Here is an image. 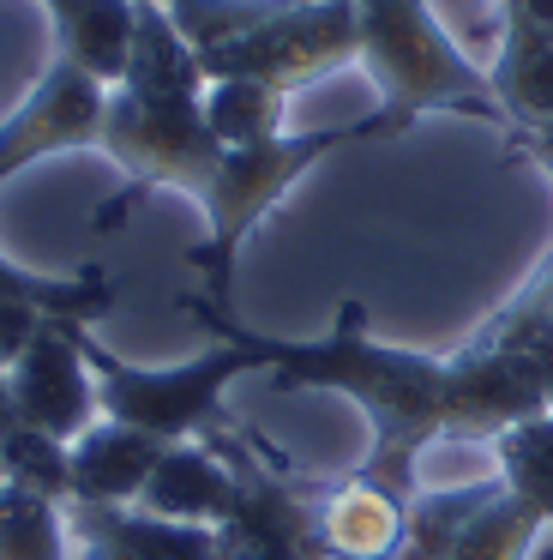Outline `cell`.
Listing matches in <instances>:
<instances>
[{
    "label": "cell",
    "instance_id": "cell-1",
    "mask_svg": "<svg viewBox=\"0 0 553 560\" xmlns=\"http://www.w3.org/2000/svg\"><path fill=\"white\" fill-rule=\"evenodd\" d=\"M180 314H192L216 343L247 350V362L264 368V380L276 392H331V398L355 404L373 428L367 464L355 476L397 500H409L421 488V458L433 446H457V440L493 446L505 428L548 410L517 355L493 350L481 338H463L451 355L385 343L373 338L367 307L355 295L337 302L331 331H319V338L259 331L235 307L204 302L199 290L180 295Z\"/></svg>",
    "mask_w": 553,
    "mask_h": 560
},
{
    "label": "cell",
    "instance_id": "cell-2",
    "mask_svg": "<svg viewBox=\"0 0 553 560\" xmlns=\"http://www.w3.org/2000/svg\"><path fill=\"white\" fill-rule=\"evenodd\" d=\"M361 31V73L379 91V115L397 139L427 115H469L505 133V109L487 85V67L463 55L433 0H349Z\"/></svg>",
    "mask_w": 553,
    "mask_h": 560
},
{
    "label": "cell",
    "instance_id": "cell-3",
    "mask_svg": "<svg viewBox=\"0 0 553 560\" xmlns=\"http://www.w3.org/2000/svg\"><path fill=\"white\" fill-rule=\"evenodd\" d=\"M373 139H397L379 109L361 115V121H343V127H301V133H283V139H271V145L223 151V163H216L211 187H204V199H199L204 235L187 247V266L204 278V290H199L204 302L235 307V266H240V247L252 242V230L283 206L301 175L331 163L337 151L373 145Z\"/></svg>",
    "mask_w": 553,
    "mask_h": 560
},
{
    "label": "cell",
    "instance_id": "cell-4",
    "mask_svg": "<svg viewBox=\"0 0 553 560\" xmlns=\"http://www.w3.org/2000/svg\"><path fill=\"white\" fill-rule=\"evenodd\" d=\"M96 151L120 170V187L91 211L96 230H120L151 194H187L199 206L223 163V145L204 127V97H139L120 85L108 91Z\"/></svg>",
    "mask_w": 553,
    "mask_h": 560
},
{
    "label": "cell",
    "instance_id": "cell-5",
    "mask_svg": "<svg viewBox=\"0 0 553 560\" xmlns=\"http://www.w3.org/2000/svg\"><path fill=\"white\" fill-rule=\"evenodd\" d=\"M72 338H79L84 362L96 374V398H103L108 422L144 428L168 446L216 434L223 428V392L240 374H252L247 350H235V343H211L204 355H187V362H168V368H139L108 350L91 326H72Z\"/></svg>",
    "mask_w": 553,
    "mask_h": 560
},
{
    "label": "cell",
    "instance_id": "cell-6",
    "mask_svg": "<svg viewBox=\"0 0 553 560\" xmlns=\"http://www.w3.org/2000/svg\"><path fill=\"white\" fill-rule=\"evenodd\" d=\"M204 79H264L276 91H307L361 61V31L349 0H289L271 19L199 49Z\"/></svg>",
    "mask_w": 553,
    "mask_h": 560
},
{
    "label": "cell",
    "instance_id": "cell-7",
    "mask_svg": "<svg viewBox=\"0 0 553 560\" xmlns=\"http://www.w3.org/2000/svg\"><path fill=\"white\" fill-rule=\"evenodd\" d=\"M228 458L240 470V506L228 524H216V555L223 560H343L325 542L319 524V482L276 458L259 434H228Z\"/></svg>",
    "mask_w": 553,
    "mask_h": 560
},
{
    "label": "cell",
    "instance_id": "cell-8",
    "mask_svg": "<svg viewBox=\"0 0 553 560\" xmlns=\"http://www.w3.org/2000/svg\"><path fill=\"white\" fill-rule=\"evenodd\" d=\"M103 109H108V91L55 55L43 67V79L31 85V97L0 121V187L12 175H24L31 163L60 158V151H96Z\"/></svg>",
    "mask_w": 553,
    "mask_h": 560
},
{
    "label": "cell",
    "instance_id": "cell-9",
    "mask_svg": "<svg viewBox=\"0 0 553 560\" xmlns=\"http://www.w3.org/2000/svg\"><path fill=\"white\" fill-rule=\"evenodd\" d=\"M12 404H19V416L36 434L60 440V446H72L79 434H91L103 422L96 374L67 319H43L36 338L24 343V355L12 362Z\"/></svg>",
    "mask_w": 553,
    "mask_h": 560
},
{
    "label": "cell",
    "instance_id": "cell-10",
    "mask_svg": "<svg viewBox=\"0 0 553 560\" xmlns=\"http://www.w3.org/2000/svg\"><path fill=\"white\" fill-rule=\"evenodd\" d=\"M235 506H240V470H235V458H228L223 428L204 434V440H175V446L163 452V464L151 470L144 494H139V512L175 518V524H204V530L228 524Z\"/></svg>",
    "mask_w": 553,
    "mask_h": 560
},
{
    "label": "cell",
    "instance_id": "cell-11",
    "mask_svg": "<svg viewBox=\"0 0 553 560\" xmlns=\"http://www.w3.org/2000/svg\"><path fill=\"white\" fill-rule=\"evenodd\" d=\"M67 530L84 560H223L216 530L151 518L139 506H67Z\"/></svg>",
    "mask_w": 553,
    "mask_h": 560
},
{
    "label": "cell",
    "instance_id": "cell-12",
    "mask_svg": "<svg viewBox=\"0 0 553 560\" xmlns=\"http://www.w3.org/2000/svg\"><path fill=\"white\" fill-rule=\"evenodd\" d=\"M168 440L144 434L127 422H96L91 434H79L67 446L72 458V506H139L151 470L163 464Z\"/></svg>",
    "mask_w": 553,
    "mask_h": 560
},
{
    "label": "cell",
    "instance_id": "cell-13",
    "mask_svg": "<svg viewBox=\"0 0 553 560\" xmlns=\"http://www.w3.org/2000/svg\"><path fill=\"white\" fill-rule=\"evenodd\" d=\"M36 7L48 13V37H55L60 61L91 73L103 91H115L127 79L144 0H36Z\"/></svg>",
    "mask_w": 553,
    "mask_h": 560
},
{
    "label": "cell",
    "instance_id": "cell-14",
    "mask_svg": "<svg viewBox=\"0 0 553 560\" xmlns=\"http://www.w3.org/2000/svg\"><path fill=\"white\" fill-rule=\"evenodd\" d=\"M487 85L505 109V133L548 127L553 121V37L523 25V19H499V49L487 61Z\"/></svg>",
    "mask_w": 553,
    "mask_h": 560
},
{
    "label": "cell",
    "instance_id": "cell-15",
    "mask_svg": "<svg viewBox=\"0 0 553 560\" xmlns=\"http://www.w3.org/2000/svg\"><path fill=\"white\" fill-rule=\"evenodd\" d=\"M403 512H409V500L385 494V488L361 482V476L325 482V494H319L325 542L343 560H391L397 536H403Z\"/></svg>",
    "mask_w": 553,
    "mask_h": 560
},
{
    "label": "cell",
    "instance_id": "cell-16",
    "mask_svg": "<svg viewBox=\"0 0 553 560\" xmlns=\"http://www.w3.org/2000/svg\"><path fill=\"white\" fill-rule=\"evenodd\" d=\"M115 295L120 283L103 266H79L67 278H48V271H31L0 254V307H36V314L67 319V326H96L115 307Z\"/></svg>",
    "mask_w": 553,
    "mask_h": 560
},
{
    "label": "cell",
    "instance_id": "cell-17",
    "mask_svg": "<svg viewBox=\"0 0 553 560\" xmlns=\"http://www.w3.org/2000/svg\"><path fill=\"white\" fill-rule=\"evenodd\" d=\"M499 470L493 476H469V482H445V488H415L403 512V536H397L391 560H451L463 524L499 494Z\"/></svg>",
    "mask_w": 553,
    "mask_h": 560
},
{
    "label": "cell",
    "instance_id": "cell-18",
    "mask_svg": "<svg viewBox=\"0 0 553 560\" xmlns=\"http://www.w3.org/2000/svg\"><path fill=\"white\" fill-rule=\"evenodd\" d=\"M204 127L223 151L271 145V139L295 133L289 127V91L264 85V79H204Z\"/></svg>",
    "mask_w": 553,
    "mask_h": 560
},
{
    "label": "cell",
    "instance_id": "cell-19",
    "mask_svg": "<svg viewBox=\"0 0 553 560\" xmlns=\"http://www.w3.org/2000/svg\"><path fill=\"white\" fill-rule=\"evenodd\" d=\"M493 470H499L505 494L523 500L553 536V410L505 428V434L493 440Z\"/></svg>",
    "mask_w": 553,
    "mask_h": 560
},
{
    "label": "cell",
    "instance_id": "cell-20",
    "mask_svg": "<svg viewBox=\"0 0 553 560\" xmlns=\"http://www.w3.org/2000/svg\"><path fill=\"white\" fill-rule=\"evenodd\" d=\"M469 338L517 355V362L529 368V380H536L541 404L553 410V307H536V302H523V295H505Z\"/></svg>",
    "mask_w": 553,
    "mask_h": 560
},
{
    "label": "cell",
    "instance_id": "cell-21",
    "mask_svg": "<svg viewBox=\"0 0 553 560\" xmlns=\"http://www.w3.org/2000/svg\"><path fill=\"white\" fill-rule=\"evenodd\" d=\"M67 506L0 482V560H67Z\"/></svg>",
    "mask_w": 553,
    "mask_h": 560
},
{
    "label": "cell",
    "instance_id": "cell-22",
    "mask_svg": "<svg viewBox=\"0 0 553 560\" xmlns=\"http://www.w3.org/2000/svg\"><path fill=\"white\" fill-rule=\"evenodd\" d=\"M541 542H548V524H541L523 500H511L499 488V494H493L487 506L463 524L451 560H536Z\"/></svg>",
    "mask_w": 553,
    "mask_h": 560
},
{
    "label": "cell",
    "instance_id": "cell-23",
    "mask_svg": "<svg viewBox=\"0 0 553 560\" xmlns=\"http://www.w3.org/2000/svg\"><path fill=\"white\" fill-rule=\"evenodd\" d=\"M156 7H168L199 49H211V43H223V37H235V31L271 19L276 7H289V0H156Z\"/></svg>",
    "mask_w": 553,
    "mask_h": 560
},
{
    "label": "cell",
    "instance_id": "cell-24",
    "mask_svg": "<svg viewBox=\"0 0 553 560\" xmlns=\"http://www.w3.org/2000/svg\"><path fill=\"white\" fill-rule=\"evenodd\" d=\"M505 158L536 163V170L553 182V121L548 127H523V133H505Z\"/></svg>",
    "mask_w": 553,
    "mask_h": 560
},
{
    "label": "cell",
    "instance_id": "cell-25",
    "mask_svg": "<svg viewBox=\"0 0 553 560\" xmlns=\"http://www.w3.org/2000/svg\"><path fill=\"white\" fill-rule=\"evenodd\" d=\"M493 7H499V19H523V25L553 37V0H493Z\"/></svg>",
    "mask_w": 553,
    "mask_h": 560
},
{
    "label": "cell",
    "instance_id": "cell-26",
    "mask_svg": "<svg viewBox=\"0 0 553 560\" xmlns=\"http://www.w3.org/2000/svg\"><path fill=\"white\" fill-rule=\"evenodd\" d=\"M511 295H523V302H536V307H553V254L548 259H541V266L536 271H529V278L523 283H517V290Z\"/></svg>",
    "mask_w": 553,
    "mask_h": 560
},
{
    "label": "cell",
    "instance_id": "cell-27",
    "mask_svg": "<svg viewBox=\"0 0 553 560\" xmlns=\"http://www.w3.org/2000/svg\"><path fill=\"white\" fill-rule=\"evenodd\" d=\"M536 560H553V536H548V542H541V548H536Z\"/></svg>",
    "mask_w": 553,
    "mask_h": 560
},
{
    "label": "cell",
    "instance_id": "cell-28",
    "mask_svg": "<svg viewBox=\"0 0 553 560\" xmlns=\"http://www.w3.org/2000/svg\"><path fill=\"white\" fill-rule=\"evenodd\" d=\"M0 482H7V470H0Z\"/></svg>",
    "mask_w": 553,
    "mask_h": 560
}]
</instances>
